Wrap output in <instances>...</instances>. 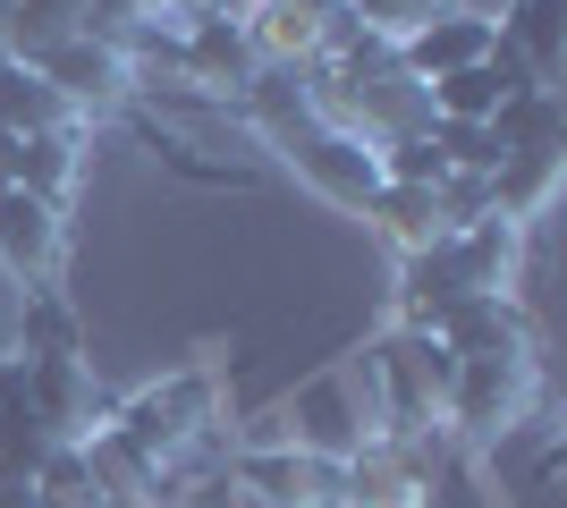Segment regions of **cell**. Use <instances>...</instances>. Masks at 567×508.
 Segmentation results:
<instances>
[{
	"label": "cell",
	"instance_id": "cell-6",
	"mask_svg": "<svg viewBox=\"0 0 567 508\" xmlns=\"http://www.w3.org/2000/svg\"><path fill=\"white\" fill-rule=\"evenodd\" d=\"M60 255V204L25 187H0V263L9 271H43Z\"/></svg>",
	"mask_w": 567,
	"mask_h": 508
},
{
	"label": "cell",
	"instance_id": "cell-11",
	"mask_svg": "<svg viewBox=\"0 0 567 508\" xmlns=\"http://www.w3.org/2000/svg\"><path fill=\"white\" fill-rule=\"evenodd\" d=\"M69 169H76L69 127H51V136H18V153H9V187H25V195H43V204H60Z\"/></svg>",
	"mask_w": 567,
	"mask_h": 508
},
{
	"label": "cell",
	"instance_id": "cell-5",
	"mask_svg": "<svg viewBox=\"0 0 567 508\" xmlns=\"http://www.w3.org/2000/svg\"><path fill=\"white\" fill-rule=\"evenodd\" d=\"M297 169H306L313 187H331L339 204H373V187H381L373 153L355 145V136H322V127H306V136H297Z\"/></svg>",
	"mask_w": 567,
	"mask_h": 508
},
{
	"label": "cell",
	"instance_id": "cell-1",
	"mask_svg": "<svg viewBox=\"0 0 567 508\" xmlns=\"http://www.w3.org/2000/svg\"><path fill=\"white\" fill-rule=\"evenodd\" d=\"M492 43H499L492 18H474V9H432L415 34H399V69L415 76V85H432V76H450V69H474Z\"/></svg>",
	"mask_w": 567,
	"mask_h": 508
},
{
	"label": "cell",
	"instance_id": "cell-4",
	"mask_svg": "<svg viewBox=\"0 0 567 508\" xmlns=\"http://www.w3.org/2000/svg\"><path fill=\"white\" fill-rule=\"evenodd\" d=\"M25 69H43L51 85H60V102H111L118 85H127V69H118V51L94 43V34H69V43L34 51Z\"/></svg>",
	"mask_w": 567,
	"mask_h": 508
},
{
	"label": "cell",
	"instance_id": "cell-12",
	"mask_svg": "<svg viewBox=\"0 0 567 508\" xmlns=\"http://www.w3.org/2000/svg\"><path fill=\"white\" fill-rule=\"evenodd\" d=\"M373 212L390 220L406 246H432V238H441V204H432V187H390V178H381V187H373Z\"/></svg>",
	"mask_w": 567,
	"mask_h": 508
},
{
	"label": "cell",
	"instance_id": "cell-8",
	"mask_svg": "<svg viewBox=\"0 0 567 508\" xmlns=\"http://www.w3.org/2000/svg\"><path fill=\"white\" fill-rule=\"evenodd\" d=\"M288 440L313 449V458H355L348 390H339V382H306V390H297V424H288Z\"/></svg>",
	"mask_w": 567,
	"mask_h": 508
},
{
	"label": "cell",
	"instance_id": "cell-16",
	"mask_svg": "<svg viewBox=\"0 0 567 508\" xmlns=\"http://www.w3.org/2000/svg\"><path fill=\"white\" fill-rule=\"evenodd\" d=\"M9 153H18V136H9V127H0V187H9Z\"/></svg>",
	"mask_w": 567,
	"mask_h": 508
},
{
	"label": "cell",
	"instance_id": "cell-7",
	"mask_svg": "<svg viewBox=\"0 0 567 508\" xmlns=\"http://www.w3.org/2000/svg\"><path fill=\"white\" fill-rule=\"evenodd\" d=\"M0 127L9 136H51V127H69V102H60V85L43 69L0 60Z\"/></svg>",
	"mask_w": 567,
	"mask_h": 508
},
{
	"label": "cell",
	"instance_id": "cell-9",
	"mask_svg": "<svg viewBox=\"0 0 567 508\" xmlns=\"http://www.w3.org/2000/svg\"><path fill=\"white\" fill-rule=\"evenodd\" d=\"M492 25H499V43L534 69V85H550V76H559V51H567L559 0H517V9H508V18H492Z\"/></svg>",
	"mask_w": 567,
	"mask_h": 508
},
{
	"label": "cell",
	"instance_id": "cell-17",
	"mask_svg": "<svg viewBox=\"0 0 567 508\" xmlns=\"http://www.w3.org/2000/svg\"><path fill=\"white\" fill-rule=\"evenodd\" d=\"M0 18H9V0H0Z\"/></svg>",
	"mask_w": 567,
	"mask_h": 508
},
{
	"label": "cell",
	"instance_id": "cell-13",
	"mask_svg": "<svg viewBox=\"0 0 567 508\" xmlns=\"http://www.w3.org/2000/svg\"><path fill=\"white\" fill-rule=\"evenodd\" d=\"M364 34H415V25L432 18V0H339Z\"/></svg>",
	"mask_w": 567,
	"mask_h": 508
},
{
	"label": "cell",
	"instance_id": "cell-2",
	"mask_svg": "<svg viewBox=\"0 0 567 508\" xmlns=\"http://www.w3.org/2000/svg\"><path fill=\"white\" fill-rule=\"evenodd\" d=\"M432 339H441L457 364H466V356H517V348H525V314L499 289H483V297H457L450 314L432 322Z\"/></svg>",
	"mask_w": 567,
	"mask_h": 508
},
{
	"label": "cell",
	"instance_id": "cell-14",
	"mask_svg": "<svg viewBox=\"0 0 567 508\" xmlns=\"http://www.w3.org/2000/svg\"><path fill=\"white\" fill-rule=\"evenodd\" d=\"M76 348V322L51 305V297H34V314H25V364L34 356H69Z\"/></svg>",
	"mask_w": 567,
	"mask_h": 508
},
{
	"label": "cell",
	"instance_id": "cell-3",
	"mask_svg": "<svg viewBox=\"0 0 567 508\" xmlns=\"http://www.w3.org/2000/svg\"><path fill=\"white\" fill-rule=\"evenodd\" d=\"M178 60H187L195 76H213V85H246V76L262 69L246 18H229V9H204V18L178 25Z\"/></svg>",
	"mask_w": 567,
	"mask_h": 508
},
{
	"label": "cell",
	"instance_id": "cell-10",
	"mask_svg": "<svg viewBox=\"0 0 567 508\" xmlns=\"http://www.w3.org/2000/svg\"><path fill=\"white\" fill-rule=\"evenodd\" d=\"M492 145L499 162H525V153H559V94L534 85V94H508L492 111Z\"/></svg>",
	"mask_w": 567,
	"mask_h": 508
},
{
	"label": "cell",
	"instance_id": "cell-15",
	"mask_svg": "<svg viewBox=\"0 0 567 508\" xmlns=\"http://www.w3.org/2000/svg\"><path fill=\"white\" fill-rule=\"evenodd\" d=\"M262 9H297V18H322V9H339V0H262Z\"/></svg>",
	"mask_w": 567,
	"mask_h": 508
}]
</instances>
